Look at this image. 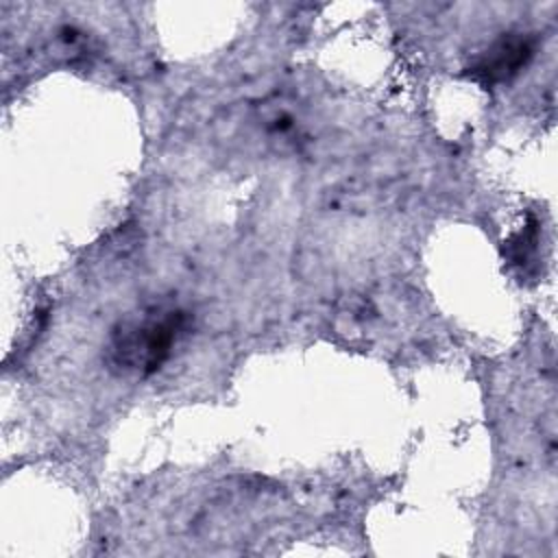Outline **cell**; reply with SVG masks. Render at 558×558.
Masks as SVG:
<instances>
[{"label": "cell", "instance_id": "6da1fadb", "mask_svg": "<svg viewBox=\"0 0 558 558\" xmlns=\"http://www.w3.org/2000/svg\"><path fill=\"white\" fill-rule=\"evenodd\" d=\"M185 329V314L177 307H150L122 320L109 338L107 360L122 373L150 375L172 353Z\"/></svg>", "mask_w": 558, "mask_h": 558}, {"label": "cell", "instance_id": "7a4b0ae2", "mask_svg": "<svg viewBox=\"0 0 558 558\" xmlns=\"http://www.w3.org/2000/svg\"><path fill=\"white\" fill-rule=\"evenodd\" d=\"M532 50L534 46H532V39L527 37H521V35L501 37L471 65V76L482 81L484 85L508 81L527 63V59L532 57Z\"/></svg>", "mask_w": 558, "mask_h": 558}]
</instances>
